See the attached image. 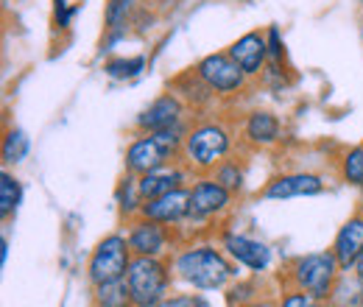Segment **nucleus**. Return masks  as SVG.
Here are the masks:
<instances>
[{"mask_svg": "<svg viewBox=\"0 0 363 307\" xmlns=\"http://www.w3.org/2000/svg\"><path fill=\"white\" fill-rule=\"evenodd\" d=\"M174 271L179 274L182 279L199 291H216L232 277V265L229 260L218 252V249H210V246H190L184 249Z\"/></svg>", "mask_w": 363, "mask_h": 307, "instance_id": "1", "label": "nucleus"}, {"mask_svg": "<svg viewBox=\"0 0 363 307\" xmlns=\"http://www.w3.org/2000/svg\"><path fill=\"white\" fill-rule=\"evenodd\" d=\"M168 268L157 257H135L126 271V285L135 307H157L168 291Z\"/></svg>", "mask_w": 363, "mask_h": 307, "instance_id": "2", "label": "nucleus"}, {"mask_svg": "<svg viewBox=\"0 0 363 307\" xmlns=\"http://www.w3.org/2000/svg\"><path fill=\"white\" fill-rule=\"evenodd\" d=\"M229 148H232V137L221 123H201L193 132H187L182 151L193 168L210 171V168H218L224 162Z\"/></svg>", "mask_w": 363, "mask_h": 307, "instance_id": "3", "label": "nucleus"}, {"mask_svg": "<svg viewBox=\"0 0 363 307\" xmlns=\"http://www.w3.org/2000/svg\"><path fill=\"white\" fill-rule=\"evenodd\" d=\"M338 271H341V265H338L333 252H313V255H305L296 260L294 282L299 291L311 294L313 299L321 302V299L333 296V288L338 282Z\"/></svg>", "mask_w": 363, "mask_h": 307, "instance_id": "4", "label": "nucleus"}, {"mask_svg": "<svg viewBox=\"0 0 363 307\" xmlns=\"http://www.w3.org/2000/svg\"><path fill=\"white\" fill-rule=\"evenodd\" d=\"M129 238L121 235H109L98 243V249L92 252L90 265H87V277L92 285H104V282H115L123 279L129 271Z\"/></svg>", "mask_w": 363, "mask_h": 307, "instance_id": "5", "label": "nucleus"}, {"mask_svg": "<svg viewBox=\"0 0 363 307\" xmlns=\"http://www.w3.org/2000/svg\"><path fill=\"white\" fill-rule=\"evenodd\" d=\"M196 79L216 95H232L243 89L249 76L238 67L229 53H210L196 65Z\"/></svg>", "mask_w": 363, "mask_h": 307, "instance_id": "6", "label": "nucleus"}, {"mask_svg": "<svg viewBox=\"0 0 363 307\" xmlns=\"http://www.w3.org/2000/svg\"><path fill=\"white\" fill-rule=\"evenodd\" d=\"M174 154H177V151H174L168 143H162L154 132H145L126 148V171L137 176L162 171V168L171 162Z\"/></svg>", "mask_w": 363, "mask_h": 307, "instance_id": "7", "label": "nucleus"}, {"mask_svg": "<svg viewBox=\"0 0 363 307\" xmlns=\"http://www.w3.org/2000/svg\"><path fill=\"white\" fill-rule=\"evenodd\" d=\"M140 216L157 221V223H165V226L179 223V221H184L190 216V190L177 187V190H171V193H165L160 199L143 201L140 204Z\"/></svg>", "mask_w": 363, "mask_h": 307, "instance_id": "8", "label": "nucleus"}, {"mask_svg": "<svg viewBox=\"0 0 363 307\" xmlns=\"http://www.w3.org/2000/svg\"><path fill=\"white\" fill-rule=\"evenodd\" d=\"M182 115H184L182 101L174 92H165V95H160L157 101H151L137 115V129L140 132H160V129H168V126L182 123Z\"/></svg>", "mask_w": 363, "mask_h": 307, "instance_id": "9", "label": "nucleus"}, {"mask_svg": "<svg viewBox=\"0 0 363 307\" xmlns=\"http://www.w3.org/2000/svg\"><path fill=\"white\" fill-rule=\"evenodd\" d=\"M227 53L238 62V67L246 76H257L269 62V40L260 31H249V34H243L240 40L229 45Z\"/></svg>", "mask_w": 363, "mask_h": 307, "instance_id": "10", "label": "nucleus"}, {"mask_svg": "<svg viewBox=\"0 0 363 307\" xmlns=\"http://www.w3.org/2000/svg\"><path fill=\"white\" fill-rule=\"evenodd\" d=\"M229 207V190L216 179H201L190 190V218H210Z\"/></svg>", "mask_w": 363, "mask_h": 307, "instance_id": "11", "label": "nucleus"}, {"mask_svg": "<svg viewBox=\"0 0 363 307\" xmlns=\"http://www.w3.org/2000/svg\"><path fill=\"white\" fill-rule=\"evenodd\" d=\"M324 190V182L316 174H285L277 176L266 187V199L272 201H285V199H305V196H318Z\"/></svg>", "mask_w": 363, "mask_h": 307, "instance_id": "12", "label": "nucleus"}, {"mask_svg": "<svg viewBox=\"0 0 363 307\" xmlns=\"http://www.w3.org/2000/svg\"><path fill=\"white\" fill-rule=\"evenodd\" d=\"M168 246V232L165 223H157L151 218L137 221L129 232V249L137 257H160Z\"/></svg>", "mask_w": 363, "mask_h": 307, "instance_id": "13", "label": "nucleus"}, {"mask_svg": "<svg viewBox=\"0 0 363 307\" xmlns=\"http://www.w3.org/2000/svg\"><path fill=\"white\" fill-rule=\"evenodd\" d=\"M224 249L232 260H238L240 265L252 268V271H266L272 263V249L255 238L246 235H227L224 238Z\"/></svg>", "mask_w": 363, "mask_h": 307, "instance_id": "14", "label": "nucleus"}, {"mask_svg": "<svg viewBox=\"0 0 363 307\" xmlns=\"http://www.w3.org/2000/svg\"><path fill=\"white\" fill-rule=\"evenodd\" d=\"M333 255L341 265V271L355 268L358 257L363 255V218H350L335 235Z\"/></svg>", "mask_w": 363, "mask_h": 307, "instance_id": "15", "label": "nucleus"}, {"mask_svg": "<svg viewBox=\"0 0 363 307\" xmlns=\"http://www.w3.org/2000/svg\"><path fill=\"white\" fill-rule=\"evenodd\" d=\"M182 182H184V171L177 168H162V171H154V174H145L137 179V193H140V201H151V199H160L171 190H177Z\"/></svg>", "mask_w": 363, "mask_h": 307, "instance_id": "16", "label": "nucleus"}, {"mask_svg": "<svg viewBox=\"0 0 363 307\" xmlns=\"http://www.w3.org/2000/svg\"><path fill=\"white\" fill-rule=\"evenodd\" d=\"M279 132H282V126H279L277 115H274V112H266V109L249 112V118H246V123H243L246 140L255 143V145H274V143L279 140Z\"/></svg>", "mask_w": 363, "mask_h": 307, "instance_id": "17", "label": "nucleus"}, {"mask_svg": "<svg viewBox=\"0 0 363 307\" xmlns=\"http://www.w3.org/2000/svg\"><path fill=\"white\" fill-rule=\"evenodd\" d=\"M333 305L335 307H361L363 305V279L355 277H341L333 288Z\"/></svg>", "mask_w": 363, "mask_h": 307, "instance_id": "18", "label": "nucleus"}, {"mask_svg": "<svg viewBox=\"0 0 363 307\" xmlns=\"http://www.w3.org/2000/svg\"><path fill=\"white\" fill-rule=\"evenodd\" d=\"M95 302H98V307H129L132 305V294H129L126 279L95 285Z\"/></svg>", "mask_w": 363, "mask_h": 307, "instance_id": "19", "label": "nucleus"}, {"mask_svg": "<svg viewBox=\"0 0 363 307\" xmlns=\"http://www.w3.org/2000/svg\"><path fill=\"white\" fill-rule=\"evenodd\" d=\"M20 201H23L20 182L9 174V171H3V174H0V216L9 218V216L17 210Z\"/></svg>", "mask_w": 363, "mask_h": 307, "instance_id": "20", "label": "nucleus"}, {"mask_svg": "<svg viewBox=\"0 0 363 307\" xmlns=\"http://www.w3.org/2000/svg\"><path fill=\"white\" fill-rule=\"evenodd\" d=\"M28 157V137L23 129H11L3 140V162L9 165H17Z\"/></svg>", "mask_w": 363, "mask_h": 307, "instance_id": "21", "label": "nucleus"}, {"mask_svg": "<svg viewBox=\"0 0 363 307\" xmlns=\"http://www.w3.org/2000/svg\"><path fill=\"white\" fill-rule=\"evenodd\" d=\"M143 67H145V59H143V56H129V59H112V62H106V65H104L106 76H109V79H118V82L135 79V76H140V73H143Z\"/></svg>", "mask_w": 363, "mask_h": 307, "instance_id": "22", "label": "nucleus"}, {"mask_svg": "<svg viewBox=\"0 0 363 307\" xmlns=\"http://www.w3.org/2000/svg\"><path fill=\"white\" fill-rule=\"evenodd\" d=\"M341 176L347 184L352 187H363V145L350 148L341 160Z\"/></svg>", "mask_w": 363, "mask_h": 307, "instance_id": "23", "label": "nucleus"}, {"mask_svg": "<svg viewBox=\"0 0 363 307\" xmlns=\"http://www.w3.org/2000/svg\"><path fill=\"white\" fill-rule=\"evenodd\" d=\"M216 182H221L229 193H232V190H240L243 174H240V168H238L235 162H221V165L216 168Z\"/></svg>", "mask_w": 363, "mask_h": 307, "instance_id": "24", "label": "nucleus"}, {"mask_svg": "<svg viewBox=\"0 0 363 307\" xmlns=\"http://www.w3.org/2000/svg\"><path fill=\"white\" fill-rule=\"evenodd\" d=\"M126 11H129V0H106V28L118 31L126 23Z\"/></svg>", "mask_w": 363, "mask_h": 307, "instance_id": "25", "label": "nucleus"}, {"mask_svg": "<svg viewBox=\"0 0 363 307\" xmlns=\"http://www.w3.org/2000/svg\"><path fill=\"white\" fill-rule=\"evenodd\" d=\"M79 9H82V3L67 6V0H53V20H56V26L59 28H70V20H73V14Z\"/></svg>", "mask_w": 363, "mask_h": 307, "instance_id": "26", "label": "nucleus"}, {"mask_svg": "<svg viewBox=\"0 0 363 307\" xmlns=\"http://www.w3.org/2000/svg\"><path fill=\"white\" fill-rule=\"evenodd\" d=\"M157 307H210L204 296L199 294H184V296H171V299H162Z\"/></svg>", "mask_w": 363, "mask_h": 307, "instance_id": "27", "label": "nucleus"}, {"mask_svg": "<svg viewBox=\"0 0 363 307\" xmlns=\"http://www.w3.org/2000/svg\"><path fill=\"white\" fill-rule=\"evenodd\" d=\"M282 307H318V299H313L311 294H305V291H294V294H288L285 299H282Z\"/></svg>", "mask_w": 363, "mask_h": 307, "instance_id": "28", "label": "nucleus"}, {"mask_svg": "<svg viewBox=\"0 0 363 307\" xmlns=\"http://www.w3.org/2000/svg\"><path fill=\"white\" fill-rule=\"evenodd\" d=\"M266 40H269V59H272V65H279V59H282V40H279V31L277 28H269V34H266Z\"/></svg>", "mask_w": 363, "mask_h": 307, "instance_id": "29", "label": "nucleus"}, {"mask_svg": "<svg viewBox=\"0 0 363 307\" xmlns=\"http://www.w3.org/2000/svg\"><path fill=\"white\" fill-rule=\"evenodd\" d=\"M6 257H9V243L3 240V243H0V260H3V265H6Z\"/></svg>", "mask_w": 363, "mask_h": 307, "instance_id": "30", "label": "nucleus"}, {"mask_svg": "<svg viewBox=\"0 0 363 307\" xmlns=\"http://www.w3.org/2000/svg\"><path fill=\"white\" fill-rule=\"evenodd\" d=\"M355 274H358V277L363 279V255L358 257V263H355Z\"/></svg>", "mask_w": 363, "mask_h": 307, "instance_id": "31", "label": "nucleus"}, {"mask_svg": "<svg viewBox=\"0 0 363 307\" xmlns=\"http://www.w3.org/2000/svg\"><path fill=\"white\" fill-rule=\"evenodd\" d=\"M246 307H274V305H269V302H252V305H246Z\"/></svg>", "mask_w": 363, "mask_h": 307, "instance_id": "32", "label": "nucleus"}, {"mask_svg": "<svg viewBox=\"0 0 363 307\" xmlns=\"http://www.w3.org/2000/svg\"><path fill=\"white\" fill-rule=\"evenodd\" d=\"M361 9H363V0H361Z\"/></svg>", "mask_w": 363, "mask_h": 307, "instance_id": "33", "label": "nucleus"}, {"mask_svg": "<svg viewBox=\"0 0 363 307\" xmlns=\"http://www.w3.org/2000/svg\"><path fill=\"white\" fill-rule=\"evenodd\" d=\"M79 3H84V0H79Z\"/></svg>", "mask_w": 363, "mask_h": 307, "instance_id": "34", "label": "nucleus"}, {"mask_svg": "<svg viewBox=\"0 0 363 307\" xmlns=\"http://www.w3.org/2000/svg\"><path fill=\"white\" fill-rule=\"evenodd\" d=\"M361 218H363V213H361Z\"/></svg>", "mask_w": 363, "mask_h": 307, "instance_id": "35", "label": "nucleus"}]
</instances>
